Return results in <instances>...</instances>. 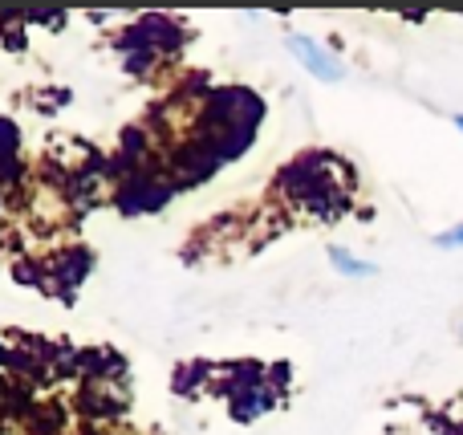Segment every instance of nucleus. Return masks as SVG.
Returning a JSON list of instances; mask_svg holds the SVG:
<instances>
[{"mask_svg": "<svg viewBox=\"0 0 463 435\" xmlns=\"http://www.w3.org/2000/svg\"><path fill=\"white\" fill-rule=\"evenodd\" d=\"M293 49L305 57V65H309V70L317 73V78H329V81H334V78H342V70H337V61H334V57H329V53H321V49L313 45V41L293 37Z\"/></svg>", "mask_w": 463, "mask_h": 435, "instance_id": "nucleus-1", "label": "nucleus"}, {"mask_svg": "<svg viewBox=\"0 0 463 435\" xmlns=\"http://www.w3.org/2000/svg\"><path fill=\"white\" fill-rule=\"evenodd\" d=\"M439 244H443V249H451V244H463V228H459V232H448V236H439Z\"/></svg>", "mask_w": 463, "mask_h": 435, "instance_id": "nucleus-2", "label": "nucleus"}, {"mask_svg": "<svg viewBox=\"0 0 463 435\" xmlns=\"http://www.w3.org/2000/svg\"><path fill=\"white\" fill-rule=\"evenodd\" d=\"M456 122H459V127H463V114H459V118H456Z\"/></svg>", "mask_w": 463, "mask_h": 435, "instance_id": "nucleus-3", "label": "nucleus"}]
</instances>
